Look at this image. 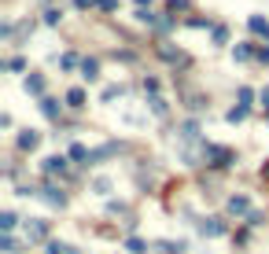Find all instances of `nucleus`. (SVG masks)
Listing matches in <instances>:
<instances>
[{"mask_svg": "<svg viewBox=\"0 0 269 254\" xmlns=\"http://www.w3.org/2000/svg\"><path fill=\"white\" fill-rule=\"evenodd\" d=\"M70 155H74V158H89V151H85L82 144H74V148H70Z\"/></svg>", "mask_w": 269, "mask_h": 254, "instance_id": "obj_14", "label": "nucleus"}, {"mask_svg": "<svg viewBox=\"0 0 269 254\" xmlns=\"http://www.w3.org/2000/svg\"><path fill=\"white\" fill-rule=\"evenodd\" d=\"M63 166H67V162H63L59 155H52V158H44V173H63Z\"/></svg>", "mask_w": 269, "mask_h": 254, "instance_id": "obj_4", "label": "nucleus"}, {"mask_svg": "<svg viewBox=\"0 0 269 254\" xmlns=\"http://www.w3.org/2000/svg\"><path fill=\"white\" fill-rule=\"evenodd\" d=\"M96 70H100V63H96V59H85V63H82V74L89 77V81L96 77Z\"/></svg>", "mask_w": 269, "mask_h": 254, "instance_id": "obj_6", "label": "nucleus"}, {"mask_svg": "<svg viewBox=\"0 0 269 254\" xmlns=\"http://www.w3.org/2000/svg\"><path fill=\"white\" fill-rule=\"evenodd\" d=\"M229 210H232V214H247V199H244V195L229 199Z\"/></svg>", "mask_w": 269, "mask_h": 254, "instance_id": "obj_8", "label": "nucleus"}, {"mask_svg": "<svg viewBox=\"0 0 269 254\" xmlns=\"http://www.w3.org/2000/svg\"><path fill=\"white\" fill-rule=\"evenodd\" d=\"M67 100H70V107H85V92H82V89H70Z\"/></svg>", "mask_w": 269, "mask_h": 254, "instance_id": "obj_7", "label": "nucleus"}, {"mask_svg": "<svg viewBox=\"0 0 269 254\" xmlns=\"http://www.w3.org/2000/svg\"><path fill=\"white\" fill-rule=\"evenodd\" d=\"M44 199H48V203H56V206H63V203H67V199H63V192H56V188H44Z\"/></svg>", "mask_w": 269, "mask_h": 254, "instance_id": "obj_9", "label": "nucleus"}, {"mask_svg": "<svg viewBox=\"0 0 269 254\" xmlns=\"http://www.w3.org/2000/svg\"><path fill=\"white\" fill-rule=\"evenodd\" d=\"M41 107H44V115H48V118H56V115H59V110H56V103H52V100H41Z\"/></svg>", "mask_w": 269, "mask_h": 254, "instance_id": "obj_12", "label": "nucleus"}, {"mask_svg": "<svg viewBox=\"0 0 269 254\" xmlns=\"http://www.w3.org/2000/svg\"><path fill=\"white\" fill-rule=\"evenodd\" d=\"M37 140H41L37 133H22V136H19V148H22V151H34V148H37Z\"/></svg>", "mask_w": 269, "mask_h": 254, "instance_id": "obj_3", "label": "nucleus"}, {"mask_svg": "<svg viewBox=\"0 0 269 254\" xmlns=\"http://www.w3.org/2000/svg\"><path fill=\"white\" fill-rule=\"evenodd\" d=\"M44 232H48V225H44V221H34V225H26V236H30V240H44Z\"/></svg>", "mask_w": 269, "mask_h": 254, "instance_id": "obj_2", "label": "nucleus"}, {"mask_svg": "<svg viewBox=\"0 0 269 254\" xmlns=\"http://www.w3.org/2000/svg\"><path fill=\"white\" fill-rule=\"evenodd\" d=\"M89 4H92V0H77V8H89Z\"/></svg>", "mask_w": 269, "mask_h": 254, "instance_id": "obj_17", "label": "nucleus"}, {"mask_svg": "<svg viewBox=\"0 0 269 254\" xmlns=\"http://www.w3.org/2000/svg\"><path fill=\"white\" fill-rule=\"evenodd\" d=\"M207 155L214 158V166H229L232 162V151L229 148H207Z\"/></svg>", "mask_w": 269, "mask_h": 254, "instance_id": "obj_1", "label": "nucleus"}, {"mask_svg": "<svg viewBox=\"0 0 269 254\" xmlns=\"http://www.w3.org/2000/svg\"><path fill=\"white\" fill-rule=\"evenodd\" d=\"M251 30H255V34H265V37H269V22H265V19H251Z\"/></svg>", "mask_w": 269, "mask_h": 254, "instance_id": "obj_10", "label": "nucleus"}, {"mask_svg": "<svg viewBox=\"0 0 269 254\" xmlns=\"http://www.w3.org/2000/svg\"><path fill=\"white\" fill-rule=\"evenodd\" d=\"M0 229H4V232H11V229H15V214H11V210L0 217Z\"/></svg>", "mask_w": 269, "mask_h": 254, "instance_id": "obj_11", "label": "nucleus"}, {"mask_svg": "<svg viewBox=\"0 0 269 254\" xmlns=\"http://www.w3.org/2000/svg\"><path fill=\"white\" fill-rule=\"evenodd\" d=\"M100 8H103V11H115V8H118V0H100Z\"/></svg>", "mask_w": 269, "mask_h": 254, "instance_id": "obj_15", "label": "nucleus"}, {"mask_svg": "<svg viewBox=\"0 0 269 254\" xmlns=\"http://www.w3.org/2000/svg\"><path fill=\"white\" fill-rule=\"evenodd\" d=\"M26 89H30V92H41V89H44V81H41V77H30Z\"/></svg>", "mask_w": 269, "mask_h": 254, "instance_id": "obj_13", "label": "nucleus"}, {"mask_svg": "<svg viewBox=\"0 0 269 254\" xmlns=\"http://www.w3.org/2000/svg\"><path fill=\"white\" fill-rule=\"evenodd\" d=\"M203 232H207V236H221V232H225V225H221V221H203Z\"/></svg>", "mask_w": 269, "mask_h": 254, "instance_id": "obj_5", "label": "nucleus"}, {"mask_svg": "<svg viewBox=\"0 0 269 254\" xmlns=\"http://www.w3.org/2000/svg\"><path fill=\"white\" fill-rule=\"evenodd\" d=\"M262 103H265V110H269V92H262Z\"/></svg>", "mask_w": 269, "mask_h": 254, "instance_id": "obj_16", "label": "nucleus"}]
</instances>
